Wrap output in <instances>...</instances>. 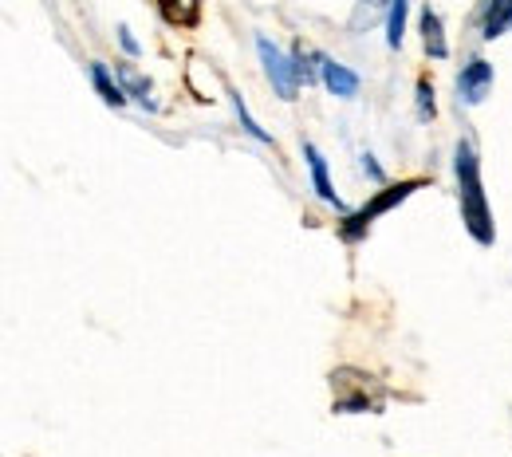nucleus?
<instances>
[{
    "instance_id": "obj_1",
    "label": "nucleus",
    "mask_w": 512,
    "mask_h": 457,
    "mask_svg": "<svg viewBox=\"0 0 512 457\" xmlns=\"http://www.w3.org/2000/svg\"><path fill=\"white\" fill-rule=\"evenodd\" d=\"M453 174H457V201H461V221H465L469 237L477 245H493L497 229H493V213H489L485 186H481V158H477V150L469 142H457Z\"/></svg>"
},
{
    "instance_id": "obj_2",
    "label": "nucleus",
    "mask_w": 512,
    "mask_h": 457,
    "mask_svg": "<svg viewBox=\"0 0 512 457\" xmlns=\"http://www.w3.org/2000/svg\"><path fill=\"white\" fill-rule=\"evenodd\" d=\"M422 186H426V182H398V186H383L379 194L363 205V209H355V213H347V217L339 221V237H343V241H363V233L375 225V217L390 213L394 205H402L406 197L414 194V190H422Z\"/></svg>"
},
{
    "instance_id": "obj_3",
    "label": "nucleus",
    "mask_w": 512,
    "mask_h": 457,
    "mask_svg": "<svg viewBox=\"0 0 512 457\" xmlns=\"http://www.w3.org/2000/svg\"><path fill=\"white\" fill-rule=\"evenodd\" d=\"M331 387H335V414H363V410H379V398L371 394V375L363 371H351V367H339L331 375Z\"/></svg>"
},
{
    "instance_id": "obj_4",
    "label": "nucleus",
    "mask_w": 512,
    "mask_h": 457,
    "mask_svg": "<svg viewBox=\"0 0 512 457\" xmlns=\"http://www.w3.org/2000/svg\"><path fill=\"white\" fill-rule=\"evenodd\" d=\"M256 52H260V64H264V75H268V83H272V91L284 99V103H292L296 95H300V71L292 64V56H284L268 36H256Z\"/></svg>"
},
{
    "instance_id": "obj_5",
    "label": "nucleus",
    "mask_w": 512,
    "mask_h": 457,
    "mask_svg": "<svg viewBox=\"0 0 512 457\" xmlns=\"http://www.w3.org/2000/svg\"><path fill=\"white\" fill-rule=\"evenodd\" d=\"M493 64L489 60H481V56H473L469 64L461 67V75H457V103H465V107H481L489 95H493Z\"/></svg>"
},
{
    "instance_id": "obj_6",
    "label": "nucleus",
    "mask_w": 512,
    "mask_h": 457,
    "mask_svg": "<svg viewBox=\"0 0 512 457\" xmlns=\"http://www.w3.org/2000/svg\"><path fill=\"white\" fill-rule=\"evenodd\" d=\"M477 32H481V40H501L505 32H512V0H481Z\"/></svg>"
},
{
    "instance_id": "obj_7",
    "label": "nucleus",
    "mask_w": 512,
    "mask_h": 457,
    "mask_svg": "<svg viewBox=\"0 0 512 457\" xmlns=\"http://www.w3.org/2000/svg\"><path fill=\"white\" fill-rule=\"evenodd\" d=\"M418 32H422V44H426V56L430 60H446L449 56V40H446V28H442V16L426 4L422 16H418Z\"/></svg>"
},
{
    "instance_id": "obj_8",
    "label": "nucleus",
    "mask_w": 512,
    "mask_h": 457,
    "mask_svg": "<svg viewBox=\"0 0 512 457\" xmlns=\"http://www.w3.org/2000/svg\"><path fill=\"white\" fill-rule=\"evenodd\" d=\"M320 79L335 99H355V95H359V75H355L347 64H335V60H327V56H323Z\"/></svg>"
},
{
    "instance_id": "obj_9",
    "label": "nucleus",
    "mask_w": 512,
    "mask_h": 457,
    "mask_svg": "<svg viewBox=\"0 0 512 457\" xmlns=\"http://www.w3.org/2000/svg\"><path fill=\"white\" fill-rule=\"evenodd\" d=\"M304 158H308V170H312V186H316L320 201L335 205V209H343V201H339V194L331 190V178H327V158L320 154V146H316V142H304Z\"/></svg>"
},
{
    "instance_id": "obj_10",
    "label": "nucleus",
    "mask_w": 512,
    "mask_h": 457,
    "mask_svg": "<svg viewBox=\"0 0 512 457\" xmlns=\"http://www.w3.org/2000/svg\"><path fill=\"white\" fill-rule=\"evenodd\" d=\"M158 12L170 28H197L201 20V0H158Z\"/></svg>"
},
{
    "instance_id": "obj_11",
    "label": "nucleus",
    "mask_w": 512,
    "mask_h": 457,
    "mask_svg": "<svg viewBox=\"0 0 512 457\" xmlns=\"http://www.w3.org/2000/svg\"><path fill=\"white\" fill-rule=\"evenodd\" d=\"M91 83H95V91H99V99H103L107 107H127V91L111 79L107 64H91Z\"/></svg>"
},
{
    "instance_id": "obj_12",
    "label": "nucleus",
    "mask_w": 512,
    "mask_h": 457,
    "mask_svg": "<svg viewBox=\"0 0 512 457\" xmlns=\"http://www.w3.org/2000/svg\"><path fill=\"white\" fill-rule=\"evenodd\" d=\"M390 4H394V0H359V4H355V12H351V32H355V36H363V32H367L383 12H390Z\"/></svg>"
},
{
    "instance_id": "obj_13",
    "label": "nucleus",
    "mask_w": 512,
    "mask_h": 457,
    "mask_svg": "<svg viewBox=\"0 0 512 457\" xmlns=\"http://www.w3.org/2000/svg\"><path fill=\"white\" fill-rule=\"evenodd\" d=\"M292 64H296V71H300V79L304 83H312V79H320V71H323V56H316L304 40L292 48Z\"/></svg>"
},
{
    "instance_id": "obj_14",
    "label": "nucleus",
    "mask_w": 512,
    "mask_h": 457,
    "mask_svg": "<svg viewBox=\"0 0 512 457\" xmlns=\"http://www.w3.org/2000/svg\"><path fill=\"white\" fill-rule=\"evenodd\" d=\"M402 36H406V0H394L390 16H386V44L402 48Z\"/></svg>"
},
{
    "instance_id": "obj_15",
    "label": "nucleus",
    "mask_w": 512,
    "mask_h": 457,
    "mask_svg": "<svg viewBox=\"0 0 512 457\" xmlns=\"http://www.w3.org/2000/svg\"><path fill=\"white\" fill-rule=\"evenodd\" d=\"M115 71H119V79H123V91L134 95L138 103H146V107H150V83H146V79H142L130 64H119Z\"/></svg>"
},
{
    "instance_id": "obj_16",
    "label": "nucleus",
    "mask_w": 512,
    "mask_h": 457,
    "mask_svg": "<svg viewBox=\"0 0 512 457\" xmlns=\"http://www.w3.org/2000/svg\"><path fill=\"white\" fill-rule=\"evenodd\" d=\"M229 95H233V111H237V119H241V127H245V131L253 134L256 142H272V134L264 131V127L256 123L253 115H249V107H245V99H241V91H229Z\"/></svg>"
},
{
    "instance_id": "obj_17",
    "label": "nucleus",
    "mask_w": 512,
    "mask_h": 457,
    "mask_svg": "<svg viewBox=\"0 0 512 457\" xmlns=\"http://www.w3.org/2000/svg\"><path fill=\"white\" fill-rule=\"evenodd\" d=\"M434 115H438V107H434V87L422 79V83H418V119L430 123Z\"/></svg>"
},
{
    "instance_id": "obj_18",
    "label": "nucleus",
    "mask_w": 512,
    "mask_h": 457,
    "mask_svg": "<svg viewBox=\"0 0 512 457\" xmlns=\"http://www.w3.org/2000/svg\"><path fill=\"white\" fill-rule=\"evenodd\" d=\"M119 44H123V52H127V56H138V52H142V48H138V40L130 36L127 24H119Z\"/></svg>"
},
{
    "instance_id": "obj_19",
    "label": "nucleus",
    "mask_w": 512,
    "mask_h": 457,
    "mask_svg": "<svg viewBox=\"0 0 512 457\" xmlns=\"http://www.w3.org/2000/svg\"><path fill=\"white\" fill-rule=\"evenodd\" d=\"M363 170L375 178V182H386V174H383V166L375 162V154H363Z\"/></svg>"
}]
</instances>
